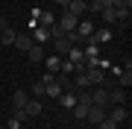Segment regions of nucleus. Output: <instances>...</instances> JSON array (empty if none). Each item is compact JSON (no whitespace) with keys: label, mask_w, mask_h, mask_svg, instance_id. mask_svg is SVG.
<instances>
[{"label":"nucleus","mask_w":132,"mask_h":129,"mask_svg":"<svg viewBox=\"0 0 132 129\" xmlns=\"http://www.w3.org/2000/svg\"><path fill=\"white\" fill-rule=\"evenodd\" d=\"M91 106L109 109V88H103V85H94V88H91Z\"/></svg>","instance_id":"f257e3e1"},{"label":"nucleus","mask_w":132,"mask_h":129,"mask_svg":"<svg viewBox=\"0 0 132 129\" xmlns=\"http://www.w3.org/2000/svg\"><path fill=\"white\" fill-rule=\"evenodd\" d=\"M56 24L62 27V29H65V32H71V29H76V24H79V18H76V15H71V12H62L59 15V18H56Z\"/></svg>","instance_id":"f03ea898"},{"label":"nucleus","mask_w":132,"mask_h":129,"mask_svg":"<svg viewBox=\"0 0 132 129\" xmlns=\"http://www.w3.org/2000/svg\"><path fill=\"white\" fill-rule=\"evenodd\" d=\"M85 41H88V44H97V47H100V44L112 41V29H103V27H97V29H94V32H91Z\"/></svg>","instance_id":"7ed1b4c3"},{"label":"nucleus","mask_w":132,"mask_h":129,"mask_svg":"<svg viewBox=\"0 0 132 129\" xmlns=\"http://www.w3.org/2000/svg\"><path fill=\"white\" fill-rule=\"evenodd\" d=\"M106 117H112L114 123H123V120L129 117V111H126V106H109V109H106Z\"/></svg>","instance_id":"20e7f679"},{"label":"nucleus","mask_w":132,"mask_h":129,"mask_svg":"<svg viewBox=\"0 0 132 129\" xmlns=\"http://www.w3.org/2000/svg\"><path fill=\"white\" fill-rule=\"evenodd\" d=\"M59 103L65 106V109H73V106H76V88H73V85L65 88V91H62V97H59Z\"/></svg>","instance_id":"39448f33"},{"label":"nucleus","mask_w":132,"mask_h":129,"mask_svg":"<svg viewBox=\"0 0 132 129\" xmlns=\"http://www.w3.org/2000/svg\"><path fill=\"white\" fill-rule=\"evenodd\" d=\"M126 103V88H112L109 91V106H123Z\"/></svg>","instance_id":"423d86ee"},{"label":"nucleus","mask_w":132,"mask_h":129,"mask_svg":"<svg viewBox=\"0 0 132 129\" xmlns=\"http://www.w3.org/2000/svg\"><path fill=\"white\" fill-rule=\"evenodd\" d=\"M12 47H18V50H29V47H32V35H29V32H18V35H15V44H12Z\"/></svg>","instance_id":"0eeeda50"},{"label":"nucleus","mask_w":132,"mask_h":129,"mask_svg":"<svg viewBox=\"0 0 132 129\" xmlns=\"http://www.w3.org/2000/svg\"><path fill=\"white\" fill-rule=\"evenodd\" d=\"M103 117H106V109H100V106H91V109H88V115H85V120H88L91 126H97Z\"/></svg>","instance_id":"6e6552de"},{"label":"nucleus","mask_w":132,"mask_h":129,"mask_svg":"<svg viewBox=\"0 0 132 129\" xmlns=\"http://www.w3.org/2000/svg\"><path fill=\"white\" fill-rule=\"evenodd\" d=\"M41 100H32V97H29V100H27V106H24V115L27 117H38V115H41Z\"/></svg>","instance_id":"1a4fd4ad"},{"label":"nucleus","mask_w":132,"mask_h":129,"mask_svg":"<svg viewBox=\"0 0 132 129\" xmlns=\"http://www.w3.org/2000/svg\"><path fill=\"white\" fill-rule=\"evenodd\" d=\"M62 91H65V88L59 85V79H56V76H53L47 85H44V94H47V97H53V100H59V97H62Z\"/></svg>","instance_id":"9d476101"},{"label":"nucleus","mask_w":132,"mask_h":129,"mask_svg":"<svg viewBox=\"0 0 132 129\" xmlns=\"http://www.w3.org/2000/svg\"><path fill=\"white\" fill-rule=\"evenodd\" d=\"M27 100H29V91H27V88H18L15 97H12V109H24Z\"/></svg>","instance_id":"9b49d317"},{"label":"nucleus","mask_w":132,"mask_h":129,"mask_svg":"<svg viewBox=\"0 0 132 129\" xmlns=\"http://www.w3.org/2000/svg\"><path fill=\"white\" fill-rule=\"evenodd\" d=\"M32 18L38 21V27H47V29H50L53 24H56V15H53V12H35Z\"/></svg>","instance_id":"f8f14e48"},{"label":"nucleus","mask_w":132,"mask_h":129,"mask_svg":"<svg viewBox=\"0 0 132 129\" xmlns=\"http://www.w3.org/2000/svg\"><path fill=\"white\" fill-rule=\"evenodd\" d=\"M68 12L76 15V18H82V15H88V3H82V0H71V3H68Z\"/></svg>","instance_id":"ddd939ff"},{"label":"nucleus","mask_w":132,"mask_h":129,"mask_svg":"<svg viewBox=\"0 0 132 129\" xmlns=\"http://www.w3.org/2000/svg\"><path fill=\"white\" fill-rule=\"evenodd\" d=\"M50 41V29L47 27H35L32 29V44H47Z\"/></svg>","instance_id":"4468645a"},{"label":"nucleus","mask_w":132,"mask_h":129,"mask_svg":"<svg viewBox=\"0 0 132 129\" xmlns=\"http://www.w3.org/2000/svg\"><path fill=\"white\" fill-rule=\"evenodd\" d=\"M44 65H47V73H53V76H56L59 67H62V56H44Z\"/></svg>","instance_id":"2eb2a0df"},{"label":"nucleus","mask_w":132,"mask_h":129,"mask_svg":"<svg viewBox=\"0 0 132 129\" xmlns=\"http://www.w3.org/2000/svg\"><path fill=\"white\" fill-rule=\"evenodd\" d=\"M29 62H44V44H32V47L27 50Z\"/></svg>","instance_id":"dca6fc26"},{"label":"nucleus","mask_w":132,"mask_h":129,"mask_svg":"<svg viewBox=\"0 0 132 129\" xmlns=\"http://www.w3.org/2000/svg\"><path fill=\"white\" fill-rule=\"evenodd\" d=\"M88 109H91V103H82V100H76V106H73V117L76 120H85V115H88Z\"/></svg>","instance_id":"f3484780"},{"label":"nucleus","mask_w":132,"mask_h":129,"mask_svg":"<svg viewBox=\"0 0 132 129\" xmlns=\"http://www.w3.org/2000/svg\"><path fill=\"white\" fill-rule=\"evenodd\" d=\"M94 29H97V27H94V21H79V24H76V32H79L82 38H88Z\"/></svg>","instance_id":"a211bd4d"},{"label":"nucleus","mask_w":132,"mask_h":129,"mask_svg":"<svg viewBox=\"0 0 132 129\" xmlns=\"http://www.w3.org/2000/svg\"><path fill=\"white\" fill-rule=\"evenodd\" d=\"M85 73H88L91 85H103V71H100V67H91V71H85Z\"/></svg>","instance_id":"6ab92c4d"},{"label":"nucleus","mask_w":132,"mask_h":129,"mask_svg":"<svg viewBox=\"0 0 132 129\" xmlns=\"http://www.w3.org/2000/svg\"><path fill=\"white\" fill-rule=\"evenodd\" d=\"M15 35H18V32H15V29L9 27L6 32H0V44H6V47H12V44H15Z\"/></svg>","instance_id":"aec40b11"},{"label":"nucleus","mask_w":132,"mask_h":129,"mask_svg":"<svg viewBox=\"0 0 132 129\" xmlns=\"http://www.w3.org/2000/svg\"><path fill=\"white\" fill-rule=\"evenodd\" d=\"M53 44H56V53L68 56V50H71V41H68V38H53Z\"/></svg>","instance_id":"412c9836"},{"label":"nucleus","mask_w":132,"mask_h":129,"mask_svg":"<svg viewBox=\"0 0 132 129\" xmlns=\"http://www.w3.org/2000/svg\"><path fill=\"white\" fill-rule=\"evenodd\" d=\"M100 15H103V24H114V21H118V12H114L112 6H109V9H103Z\"/></svg>","instance_id":"4be33fe9"},{"label":"nucleus","mask_w":132,"mask_h":129,"mask_svg":"<svg viewBox=\"0 0 132 129\" xmlns=\"http://www.w3.org/2000/svg\"><path fill=\"white\" fill-rule=\"evenodd\" d=\"M29 97H32V100H41L44 97V82H35V85L29 88Z\"/></svg>","instance_id":"5701e85b"},{"label":"nucleus","mask_w":132,"mask_h":129,"mask_svg":"<svg viewBox=\"0 0 132 129\" xmlns=\"http://www.w3.org/2000/svg\"><path fill=\"white\" fill-rule=\"evenodd\" d=\"M65 38H68V41H71V47H79V41H85V38H82V35H79V32H76V29H71V32H65Z\"/></svg>","instance_id":"b1692460"},{"label":"nucleus","mask_w":132,"mask_h":129,"mask_svg":"<svg viewBox=\"0 0 132 129\" xmlns=\"http://www.w3.org/2000/svg\"><path fill=\"white\" fill-rule=\"evenodd\" d=\"M82 56H85V59H91V56H100V47H97V44H85Z\"/></svg>","instance_id":"393cba45"},{"label":"nucleus","mask_w":132,"mask_h":129,"mask_svg":"<svg viewBox=\"0 0 132 129\" xmlns=\"http://www.w3.org/2000/svg\"><path fill=\"white\" fill-rule=\"evenodd\" d=\"M118 126H120V123H114L112 117H103V120L97 123V129H118Z\"/></svg>","instance_id":"a878e982"},{"label":"nucleus","mask_w":132,"mask_h":129,"mask_svg":"<svg viewBox=\"0 0 132 129\" xmlns=\"http://www.w3.org/2000/svg\"><path fill=\"white\" fill-rule=\"evenodd\" d=\"M53 38H65V29H62L59 24H53V27H50V41H53Z\"/></svg>","instance_id":"bb28decb"},{"label":"nucleus","mask_w":132,"mask_h":129,"mask_svg":"<svg viewBox=\"0 0 132 129\" xmlns=\"http://www.w3.org/2000/svg\"><path fill=\"white\" fill-rule=\"evenodd\" d=\"M9 129H21V120H15V117H9Z\"/></svg>","instance_id":"cd10ccee"},{"label":"nucleus","mask_w":132,"mask_h":129,"mask_svg":"<svg viewBox=\"0 0 132 129\" xmlns=\"http://www.w3.org/2000/svg\"><path fill=\"white\" fill-rule=\"evenodd\" d=\"M53 3H59L62 9H68V3H71V0H53Z\"/></svg>","instance_id":"c85d7f7f"},{"label":"nucleus","mask_w":132,"mask_h":129,"mask_svg":"<svg viewBox=\"0 0 132 129\" xmlns=\"http://www.w3.org/2000/svg\"><path fill=\"white\" fill-rule=\"evenodd\" d=\"M82 3H91V0H82Z\"/></svg>","instance_id":"c756f323"}]
</instances>
